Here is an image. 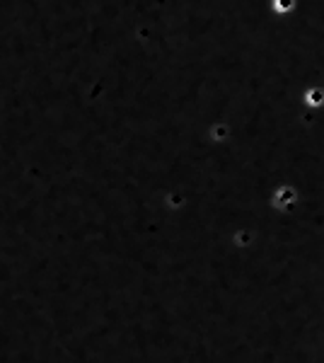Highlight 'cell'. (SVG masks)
I'll use <instances>...</instances> for the list:
<instances>
[{"instance_id":"6da1fadb","label":"cell","mask_w":324,"mask_h":363,"mask_svg":"<svg viewBox=\"0 0 324 363\" xmlns=\"http://www.w3.org/2000/svg\"><path fill=\"white\" fill-rule=\"evenodd\" d=\"M305 102H308L310 107H322L324 92H322V90H310V92H308V97H305Z\"/></svg>"}]
</instances>
